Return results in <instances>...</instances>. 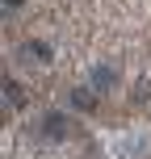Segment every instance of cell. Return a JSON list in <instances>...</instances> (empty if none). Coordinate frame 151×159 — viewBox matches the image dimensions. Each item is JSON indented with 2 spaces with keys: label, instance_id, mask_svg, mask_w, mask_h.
<instances>
[{
  "label": "cell",
  "instance_id": "2",
  "mask_svg": "<svg viewBox=\"0 0 151 159\" xmlns=\"http://www.w3.org/2000/svg\"><path fill=\"white\" fill-rule=\"evenodd\" d=\"M4 105L8 109H25V92H21L17 80H4Z\"/></svg>",
  "mask_w": 151,
  "mask_h": 159
},
{
  "label": "cell",
  "instance_id": "6",
  "mask_svg": "<svg viewBox=\"0 0 151 159\" xmlns=\"http://www.w3.org/2000/svg\"><path fill=\"white\" fill-rule=\"evenodd\" d=\"M4 4H8V8H21V4H25V0H4Z\"/></svg>",
  "mask_w": 151,
  "mask_h": 159
},
{
  "label": "cell",
  "instance_id": "3",
  "mask_svg": "<svg viewBox=\"0 0 151 159\" xmlns=\"http://www.w3.org/2000/svg\"><path fill=\"white\" fill-rule=\"evenodd\" d=\"M67 101H72V109H92V105H97V92H92V88H72V96H67Z\"/></svg>",
  "mask_w": 151,
  "mask_h": 159
},
{
  "label": "cell",
  "instance_id": "4",
  "mask_svg": "<svg viewBox=\"0 0 151 159\" xmlns=\"http://www.w3.org/2000/svg\"><path fill=\"white\" fill-rule=\"evenodd\" d=\"M92 92H109L113 88V67H92Z\"/></svg>",
  "mask_w": 151,
  "mask_h": 159
},
{
  "label": "cell",
  "instance_id": "5",
  "mask_svg": "<svg viewBox=\"0 0 151 159\" xmlns=\"http://www.w3.org/2000/svg\"><path fill=\"white\" fill-rule=\"evenodd\" d=\"M25 55H30V59H50V46H42V42H30V46H25Z\"/></svg>",
  "mask_w": 151,
  "mask_h": 159
},
{
  "label": "cell",
  "instance_id": "1",
  "mask_svg": "<svg viewBox=\"0 0 151 159\" xmlns=\"http://www.w3.org/2000/svg\"><path fill=\"white\" fill-rule=\"evenodd\" d=\"M38 130H42L46 143H63V138H67V117H63V113H46Z\"/></svg>",
  "mask_w": 151,
  "mask_h": 159
}]
</instances>
